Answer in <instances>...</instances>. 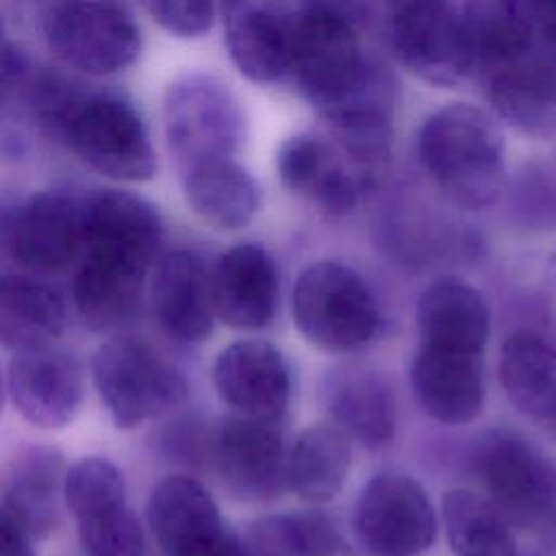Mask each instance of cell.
I'll list each match as a JSON object with an SVG mask.
<instances>
[{"instance_id":"6da1fadb","label":"cell","mask_w":556,"mask_h":556,"mask_svg":"<svg viewBox=\"0 0 556 556\" xmlns=\"http://www.w3.org/2000/svg\"><path fill=\"white\" fill-rule=\"evenodd\" d=\"M361 26L339 13L295 9L289 72L324 117L354 109L387 111V80L367 59Z\"/></svg>"},{"instance_id":"7a4b0ae2","label":"cell","mask_w":556,"mask_h":556,"mask_svg":"<svg viewBox=\"0 0 556 556\" xmlns=\"http://www.w3.org/2000/svg\"><path fill=\"white\" fill-rule=\"evenodd\" d=\"M417 154L437 187L460 208H489L504 191V132L476 104L454 102L432 111L419 126Z\"/></svg>"},{"instance_id":"3957f363","label":"cell","mask_w":556,"mask_h":556,"mask_svg":"<svg viewBox=\"0 0 556 556\" xmlns=\"http://www.w3.org/2000/svg\"><path fill=\"white\" fill-rule=\"evenodd\" d=\"M291 311L298 330L328 352H356L369 345L382 324L369 285L339 261H315L300 271Z\"/></svg>"},{"instance_id":"277c9868","label":"cell","mask_w":556,"mask_h":556,"mask_svg":"<svg viewBox=\"0 0 556 556\" xmlns=\"http://www.w3.org/2000/svg\"><path fill=\"white\" fill-rule=\"evenodd\" d=\"M91 371L104 408L126 430L167 417L187 402L182 371L132 337L102 343L93 354Z\"/></svg>"},{"instance_id":"5b68a950","label":"cell","mask_w":556,"mask_h":556,"mask_svg":"<svg viewBox=\"0 0 556 556\" xmlns=\"http://www.w3.org/2000/svg\"><path fill=\"white\" fill-rule=\"evenodd\" d=\"M486 500L521 530H556V463L510 430L489 432L476 452Z\"/></svg>"},{"instance_id":"8992f818","label":"cell","mask_w":556,"mask_h":556,"mask_svg":"<svg viewBox=\"0 0 556 556\" xmlns=\"http://www.w3.org/2000/svg\"><path fill=\"white\" fill-rule=\"evenodd\" d=\"M56 137L83 163L113 180L141 182L156 174L148 128L137 109L117 96L78 98Z\"/></svg>"},{"instance_id":"52a82bcc","label":"cell","mask_w":556,"mask_h":556,"mask_svg":"<svg viewBox=\"0 0 556 556\" xmlns=\"http://www.w3.org/2000/svg\"><path fill=\"white\" fill-rule=\"evenodd\" d=\"M165 135L178 169L235 156L245 139V115L232 91L213 76L185 74L165 96Z\"/></svg>"},{"instance_id":"ba28073f","label":"cell","mask_w":556,"mask_h":556,"mask_svg":"<svg viewBox=\"0 0 556 556\" xmlns=\"http://www.w3.org/2000/svg\"><path fill=\"white\" fill-rule=\"evenodd\" d=\"M63 500L85 556H146L143 528L126 502L124 476L111 460L87 456L67 467Z\"/></svg>"},{"instance_id":"9c48e42d","label":"cell","mask_w":556,"mask_h":556,"mask_svg":"<svg viewBox=\"0 0 556 556\" xmlns=\"http://www.w3.org/2000/svg\"><path fill=\"white\" fill-rule=\"evenodd\" d=\"M43 35L52 52L91 76L128 67L141 52L132 15L109 0H65L50 9Z\"/></svg>"},{"instance_id":"30bf717a","label":"cell","mask_w":556,"mask_h":556,"mask_svg":"<svg viewBox=\"0 0 556 556\" xmlns=\"http://www.w3.org/2000/svg\"><path fill=\"white\" fill-rule=\"evenodd\" d=\"M437 530L434 506L408 473L371 476L354 504V532L374 556H419L434 543Z\"/></svg>"},{"instance_id":"8fae6325","label":"cell","mask_w":556,"mask_h":556,"mask_svg":"<svg viewBox=\"0 0 556 556\" xmlns=\"http://www.w3.org/2000/svg\"><path fill=\"white\" fill-rule=\"evenodd\" d=\"M161 215L146 198L130 191L104 189L85 200L80 261L146 278L161 248Z\"/></svg>"},{"instance_id":"7c38bea8","label":"cell","mask_w":556,"mask_h":556,"mask_svg":"<svg viewBox=\"0 0 556 556\" xmlns=\"http://www.w3.org/2000/svg\"><path fill=\"white\" fill-rule=\"evenodd\" d=\"M391 46L419 80L452 87L473 74V54L460 9L445 0H417L393 11Z\"/></svg>"},{"instance_id":"4fadbf2b","label":"cell","mask_w":556,"mask_h":556,"mask_svg":"<svg viewBox=\"0 0 556 556\" xmlns=\"http://www.w3.org/2000/svg\"><path fill=\"white\" fill-rule=\"evenodd\" d=\"M7 393L28 424L43 430L65 428L83 406V367L74 354L52 343L20 350L9 363Z\"/></svg>"},{"instance_id":"5bb4252c","label":"cell","mask_w":556,"mask_h":556,"mask_svg":"<svg viewBox=\"0 0 556 556\" xmlns=\"http://www.w3.org/2000/svg\"><path fill=\"white\" fill-rule=\"evenodd\" d=\"M213 458L226 489L250 502H265L287 489V447L274 421L232 415L213 439Z\"/></svg>"},{"instance_id":"9a60e30c","label":"cell","mask_w":556,"mask_h":556,"mask_svg":"<svg viewBox=\"0 0 556 556\" xmlns=\"http://www.w3.org/2000/svg\"><path fill=\"white\" fill-rule=\"evenodd\" d=\"M224 43L235 67L254 83L289 72L295 9L289 0H224Z\"/></svg>"},{"instance_id":"2e32d148","label":"cell","mask_w":556,"mask_h":556,"mask_svg":"<svg viewBox=\"0 0 556 556\" xmlns=\"http://www.w3.org/2000/svg\"><path fill=\"white\" fill-rule=\"evenodd\" d=\"M213 384L235 415L274 421L291 397V374L282 352L263 339L226 345L213 363Z\"/></svg>"},{"instance_id":"e0dca14e","label":"cell","mask_w":556,"mask_h":556,"mask_svg":"<svg viewBox=\"0 0 556 556\" xmlns=\"http://www.w3.org/2000/svg\"><path fill=\"white\" fill-rule=\"evenodd\" d=\"M85 202L65 191H41L26 200L9 230L11 256L26 269L54 274L83 252Z\"/></svg>"},{"instance_id":"ac0fdd59","label":"cell","mask_w":556,"mask_h":556,"mask_svg":"<svg viewBox=\"0 0 556 556\" xmlns=\"http://www.w3.org/2000/svg\"><path fill=\"white\" fill-rule=\"evenodd\" d=\"M217 319L237 330H261L278 308V271L271 254L258 243H235L211 269Z\"/></svg>"},{"instance_id":"d6986e66","label":"cell","mask_w":556,"mask_h":556,"mask_svg":"<svg viewBox=\"0 0 556 556\" xmlns=\"http://www.w3.org/2000/svg\"><path fill=\"white\" fill-rule=\"evenodd\" d=\"M410 384L421 410L443 426H463L482 413L486 389L476 354L421 343L410 365Z\"/></svg>"},{"instance_id":"ffe728a7","label":"cell","mask_w":556,"mask_h":556,"mask_svg":"<svg viewBox=\"0 0 556 556\" xmlns=\"http://www.w3.org/2000/svg\"><path fill=\"white\" fill-rule=\"evenodd\" d=\"M152 308L163 330L182 343H200L217 319L211 269L191 250L167 252L152 278Z\"/></svg>"},{"instance_id":"44dd1931","label":"cell","mask_w":556,"mask_h":556,"mask_svg":"<svg viewBox=\"0 0 556 556\" xmlns=\"http://www.w3.org/2000/svg\"><path fill=\"white\" fill-rule=\"evenodd\" d=\"M486 93L500 119L528 137L556 132V54H532L491 72Z\"/></svg>"},{"instance_id":"7402d4cb","label":"cell","mask_w":556,"mask_h":556,"mask_svg":"<svg viewBox=\"0 0 556 556\" xmlns=\"http://www.w3.org/2000/svg\"><path fill=\"white\" fill-rule=\"evenodd\" d=\"M417 330L424 345L482 356L491 330L489 304L476 287L441 278L419 295Z\"/></svg>"},{"instance_id":"603a6c76","label":"cell","mask_w":556,"mask_h":556,"mask_svg":"<svg viewBox=\"0 0 556 556\" xmlns=\"http://www.w3.org/2000/svg\"><path fill=\"white\" fill-rule=\"evenodd\" d=\"M65 458L48 445L22 450L4 471L0 504L33 534L48 536L61 517Z\"/></svg>"},{"instance_id":"cb8c5ba5","label":"cell","mask_w":556,"mask_h":556,"mask_svg":"<svg viewBox=\"0 0 556 556\" xmlns=\"http://www.w3.org/2000/svg\"><path fill=\"white\" fill-rule=\"evenodd\" d=\"M324 402L337 424L352 441L365 447H384L395 434V400L371 369L345 365L324 382Z\"/></svg>"},{"instance_id":"d4e9b609","label":"cell","mask_w":556,"mask_h":556,"mask_svg":"<svg viewBox=\"0 0 556 556\" xmlns=\"http://www.w3.org/2000/svg\"><path fill=\"white\" fill-rule=\"evenodd\" d=\"M180 176L189 206L213 228L239 230L248 226L261 208V187L235 156L191 163L180 169Z\"/></svg>"},{"instance_id":"484cf974","label":"cell","mask_w":556,"mask_h":556,"mask_svg":"<svg viewBox=\"0 0 556 556\" xmlns=\"http://www.w3.org/2000/svg\"><path fill=\"white\" fill-rule=\"evenodd\" d=\"M67 324V306L50 285L24 276H0V345L30 350L50 345Z\"/></svg>"},{"instance_id":"4316f807","label":"cell","mask_w":556,"mask_h":556,"mask_svg":"<svg viewBox=\"0 0 556 556\" xmlns=\"http://www.w3.org/2000/svg\"><path fill=\"white\" fill-rule=\"evenodd\" d=\"M352 469V439L337 424H313L287 450V489L308 504L330 502Z\"/></svg>"},{"instance_id":"83f0119b","label":"cell","mask_w":556,"mask_h":556,"mask_svg":"<svg viewBox=\"0 0 556 556\" xmlns=\"http://www.w3.org/2000/svg\"><path fill=\"white\" fill-rule=\"evenodd\" d=\"M473 54V72H491L526 56L534 46V22L526 0H467L460 9Z\"/></svg>"},{"instance_id":"f1b7e54d","label":"cell","mask_w":556,"mask_h":556,"mask_svg":"<svg viewBox=\"0 0 556 556\" xmlns=\"http://www.w3.org/2000/svg\"><path fill=\"white\" fill-rule=\"evenodd\" d=\"M500 382L519 413L556 419V345L534 332L510 334L500 350Z\"/></svg>"},{"instance_id":"f546056e","label":"cell","mask_w":556,"mask_h":556,"mask_svg":"<svg viewBox=\"0 0 556 556\" xmlns=\"http://www.w3.org/2000/svg\"><path fill=\"white\" fill-rule=\"evenodd\" d=\"M441 521L454 556H515L513 526L473 489H450L441 500Z\"/></svg>"},{"instance_id":"4dcf8cb0","label":"cell","mask_w":556,"mask_h":556,"mask_svg":"<svg viewBox=\"0 0 556 556\" xmlns=\"http://www.w3.org/2000/svg\"><path fill=\"white\" fill-rule=\"evenodd\" d=\"M248 556H345L332 521L319 513H278L250 523Z\"/></svg>"},{"instance_id":"1f68e13d","label":"cell","mask_w":556,"mask_h":556,"mask_svg":"<svg viewBox=\"0 0 556 556\" xmlns=\"http://www.w3.org/2000/svg\"><path fill=\"white\" fill-rule=\"evenodd\" d=\"M143 280L80 261L74 276V304L80 319L98 332L122 328L139 311Z\"/></svg>"},{"instance_id":"d6a6232c","label":"cell","mask_w":556,"mask_h":556,"mask_svg":"<svg viewBox=\"0 0 556 556\" xmlns=\"http://www.w3.org/2000/svg\"><path fill=\"white\" fill-rule=\"evenodd\" d=\"M321 156L324 139L319 135L300 132L287 137L276 156V167L282 185L295 193L308 195L311 187L317 180Z\"/></svg>"},{"instance_id":"836d02e7","label":"cell","mask_w":556,"mask_h":556,"mask_svg":"<svg viewBox=\"0 0 556 556\" xmlns=\"http://www.w3.org/2000/svg\"><path fill=\"white\" fill-rule=\"evenodd\" d=\"M148 15L176 37H200L215 20V0H141Z\"/></svg>"},{"instance_id":"e575fe53","label":"cell","mask_w":556,"mask_h":556,"mask_svg":"<svg viewBox=\"0 0 556 556\" xmlns=\"http://www.w3.org/2000/svg\"><path fill=\"white\" fill-rule=\"evenodd\" d=\"M161 552L163 556H248L243 541L226 523L198 530Z\"/></svg>"},{"instance_id":"d590c367","label":"cell","mask_w":556,"mask_h":556,"mask_svg":"<svg viewBox=\"0 0 556 556\" xmlns=\"http://www.w3.org/2000/svg\"><path fill=\"white\" fill-rule=\"evenodd\" d=\"M0 556H35L33 534L0 504Z\"/></svg>"},{"instance_id":"8d00e7d4","label":"cell","mask_w":556,"mask_h":556,"mask_svg":"<svg viewBox=\"0 0 556 556\" xmlns=\"http://www.w3.org/2000/svg\"><path fill=\"white\" fill-rule=\"evenodd\" d=\"M26 74V61L24 54L4 39L2 26H0V100L22 83Z\"/></svg>"},{"instance_id":"74e56055","label":"cell","mask_w":556,"mask_h":556,"mask_svg":"<svg viewBox=\"0 0 556 556\" xmlns=\"http://www.w3.org/2000/svg\"><path fill=\"white\" fill-rule=\"evenodd\" d=\"M536 33L556 48V0H526Z\"/></svg>"},{"instance_id":"f35d334b","label":"cell","mask_w":556,"mask_h":556,"mask_svg":"<svg viewBox=\"0 0 556 556\" xmlns=\"http://www.w3.org/2000/svg\"><path fill=\"white\" fill-rule=\"evenodd\" d=\"M413 2H417V0H384V4H389L393 11H397V9H402V7H408V4H413Z\"/></svg>"},{"instance_id":"ab89813d","label":"cell","mask_w":556,"mask_h":556,"mask_svg":"<svg viewBox=\"0 0 556 556\" xmlns=\"http://www.w3.org/2000/svg\"><path fill=\"white\" fill-rule=\"evenodd\" d=\"M4 395H7V387H4L2 371H0V413H2V406H4Z\"/></svg>"},{"instance_id":"60d3db41","label":"cell","mask_w":556,"mask_h":556,"mask_svg":"<svg viewBox=\"0 0 556 556\" xmlns=\"http://www.w3.org/2000/svg\"><path fill=\"white\" fill-rule=\"evenodd\" d=\"M552 424H554V437H556V419H554V421H552Z\"/></svg>"}]
</instances>
